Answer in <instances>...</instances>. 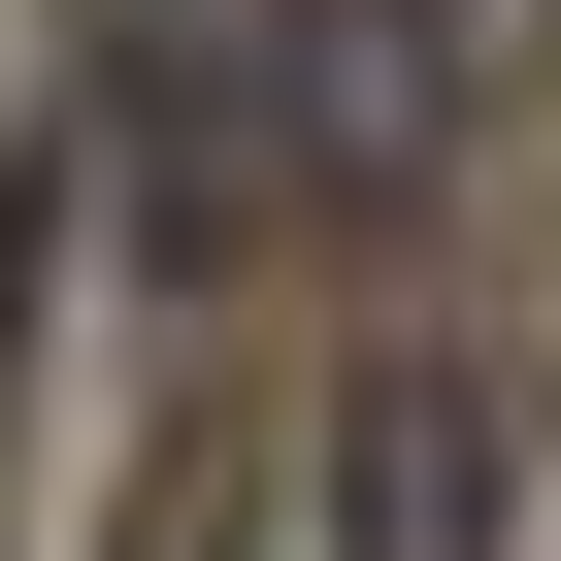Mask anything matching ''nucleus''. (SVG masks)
I'll use <instances>...</instances> for the list:
<instances>
[{"label":"nucleus","instance_id":"1","mask_svg":"<svg viewBox=\"0 0 561 561\" xmlns=\"http://www.w3.org/2000/svg\"><path fill=\"white\" fill-rule=\"evenodd\" d=\"M495 0H198V198H430Z\"/></svg>","mask_w":561,"mask_h":561},{"label":"nucleus","instance_id":"2","mask_svg":"<svg viewBox=\"0 0 561 561\" xmlns=\"http://www.w3.org/2000/svg\"><path fill=\"white\" fill-rule=\"evenodd\" d=\"M364 561H462V397H397V430H364Z\"/></svg>","mask_w":561,"mask_h":561}]
</instances>
